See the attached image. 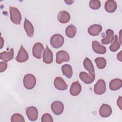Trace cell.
Returning <instances> with one entry per match:
<instances>
[{
    "label": "cell",
    "mask_w": 122,
    "mask_h": 122,
    "mask_svg": "<svg viewBox=\"0 0 122 122\" xmlns=\"http://www.w3.org/2000/svg\"><path fill=\"white\" fill-rule=\"evenodd\" d=\"M10 18L11 21L16 25H20L21 20V15L19 10L14 7H10Z\"/></svg>",
    "instance_id": "cell-1"
},
{
    "label": "cell",
    "mask_w": 122,
    "mask_h": 122,
    "mask_svg": "<svg viewBox=\"0 0 122 122\" xmlns=\"http://www.w3.org/2000/svg\"><path fill=\"white\" fill-rule=\"evenodd\" d=\"M36 83V78L33 74H27L24 76L23 78V85L27 89H32L35 87Z\"/></svg>",
    "instance_id": "cell-2"
},
{
    "label": "cell",
    "mask_w": 122,
    "mask_h": 122,
    "mask_svg": "<svg viewBox=\"0 0 122 122\" xmlns=\"http://www.w3.org/2000/svg\"><path fill=\"white\" fill-rule=\"evenodd\" d=\"M50 43L53 48L55 49L59 48L63 44L64 38L61 34H55L51 37Z\"/></svg>",
    "instance_id": "cell-3"
},
{
    "label": "cell",
    "mask_w": 122,
    "mask_h": 122,
    "mask_svg": "<svg viewBox=\"0 0 122 122\" xmlns=\"http://www.w3.org/2000/svg\"><path fill=\"white\" fill-rule=\"evenodd\" d=\"M44 52V49L43 45L40 42H37L35 43L32 48V54L33 56L38 59H41Z\"/></svg>",
    "instance_id": "cell-4"
},
{
    "label": "cell",
    "mask_w": 122,
    "mask_h": 122,
    "mask_svg": "<svg viewBox=\"0 0 122 122\" xmlns=\"http://www.w3.org/2000/svg\"><path fill=\"white\" fill-rule=\"evenodd\" d=\"M106 90V83L105 81L102 79L99 80L94 87V93L98 95L103 94Z\"/></svg>",
    "instance_id": "cell-5"
},
{
    "label": "cell",
    "mask_w": 122,
    "mask_h": 122,
    "mask_svg": "<svg viewBox=\"0 0 122 122\" xmlns=\"http://www.w3.org/2000/svg\"><path fill=\"white\" fill-rule=\"evenodd\" d=\"M26 114L30 121H35L38 117V111L35 107L30 106L26 109Z\"/></svg>",
    "instance_id": "cell-6"
},
{
    "label": "cell",
    "mask_w": 122,
    "mask_h": 122,
    "mask_svg": "<svg viewBox=\"0 0 122 122\" xmlns=\"http://www.w3.org/2000/svg\"><path fill=\"white\" fill-rule=\"evenodd\" d=\"M51 109L55 114L60 115L64 110L63 104L60 101H54L51 104Z\"/></svg>",
    "instance_id": "cell-7"
},
{
    "label": "cell",
    "mask_w": 122,
    "mask_h": 122,
    "mask_svg": "<svg viewBox=\"0 0 122 122\" xmlns=\"http://www.w3.org/2000/svg\"><path fill=\"white\" fill-rule=\"evenodd\" d=\"M56 62L58 64H61L65 61H68L70 60L69 54L64 51H58L56 53Z\"/></svg>",
    "instance_id": "cell-8"
},
{
    "label": "cell",
    "mask_w": 122,
    "mask_h": 122,
    "mask_svg": "<svg viewBox=\"0 0 122 122\" xmlns=\"http://www.w3.org/2000/svg\"><path fill=\"white\" fill-rule=\"evenodd\" d=\"M29 55L22 45L20 46L18 55L16 57V60L18 62H24L28 60Z\"/></svg>",
    "instance_id": "cell-9"
},
{
    "label": "cell",
    "mask_w": 122,
    "mask_h": 122,
    "mask_svg": "<svg viewBox=\"0 0 122 122\" xmlns=\"http://www.w3.org/2000/svg\"><path fill=\"white\" fill-rule=\"evenodd\" d=\"M112 113V109L110 105L106 104H103L101 105L99 110V113L101 117H108L111 115Z\"/></svg>",
    "instance_id": "cell-10"
},
{
    "label": "cell",
    "mask_w": 122,
    "mask_h": 122,
    "mask_svg": "<svg viewBox=\"0 0 122 122\" xmlns=\"http://www.w3.org/2000/svg\"><path fill=\"white\" fill-rule=\"evenodd\" d=\"M54 85L56 89L60 91H64L67 89V85L64 80L60 77H56L54 81Z\"/></svg>",
    "instance_id": "cell-11"
},
{
    "label": "cell",
    "mask_w": 122,
    "mask_h": 122,
    "mask_svg": "<svg viewBox=\"0 0 122 122\" xmlns=\"http://www.w3.org/2000/svg\"><path fill=\"white\" fill-rule=\"evenodd\" d=\"M92 47L93 51L100 54H103L106 51V49L105 46L102 45L98 41H93L92 42Z\"/></svg>",
    "instance_id": "cell-12"
},
{
    "label": "cell",
    "mask_w": 122,
    "mask_h": 122,
    "mask_svg": "<svg viewBox=\"0 0 122 122\" xmlns=\"http://www.w3.org/2000/svg\"><path fill=\"white\" fill-rule=\"evenodd\" d=\"M80 79L86 84H90L92 83L95 80V75L89 74L87 73L81 71L79 74Z\"/></svg>",
    "instance_id": "cell-13"
},
{
    "label": "cell",
    "mask_w": 122,
    "mask_h": 122,
    "mask_svg": "<svg viewBox=\"0 0 122 122\" xmlns=\"http://www.w3.org/2000/svg\"><path fill=\"white\" fill-rule=\"evenodd\" d=\"M43 61L46 64H50L53 61V54L48 46H46V49L44 50Z\"/></svg>",
    "instance_id": "cell-14"
},
{
    "label": "cell",
    "mask_w": 122,
    "mask_h": 122,
    "mask_svg": "<svg viewBox=\"0 0 122 122\" xmlns=\"http://www.w3.org/2000/svg\"><path fill=\"white\" fill-rule=\"evenodd\" d=\"M81 87L80 83L78 81L73 82L71 86L70 92L72 96H77L81 92Z\"/></svg>",
    "instance_id": "cell-15"
},
{
    "label": "cell",
    "mask_w": 122,
    "mask_h": 122,
    "mask_svg": "<svg viewBox=\"0 0 122 122\" xmlns=\"http://www.w3.org/2000/svg\"><path fill=\"white\" fill-rule=\"evenodd\" d=\"M70 14L65 10L61 11L58 13L57 18L58 20L61 23H66L70 20Z\"/></svg>",
    "instance_id": "cell-16"
},
{
    "label": "cell",
    "mask_w": 122,
    "mask_h": 122,
    "mask_svg": "<svg viewBox=\"0 0 122 122\" xmlns=\"http://www.w3.org/2000/svg\"><path fill=\"white\" fill-rule=\"evenodd\" d=\"M24 28L26 33L29 37H32L34 34V28L31 23L26 18L25 19L24 23Z\"/></svg>",
    "instance_id": "cell-17"
},
{
    "label": "cell",
    "mask_w": 122,
    "mask_h": 122,
    "mask_svg": "<svg viewBox=\"0 0 122 122\" xmlns=\"http://www.w3.org/2000/svg\"><path fill=\"white\" fill-rule=\"evenodd\" d=\"M102 30V27L99 24H93L89 27L88 32L90 35L95 36L98 35Z\"/></svg>",
    "instance_id": "cell-18"
},
{
    "label": "cell",
    "mask_w": 122,
    "mask_h": 122,
    "mask_svg": "<svg viewBox=\"0 0 122 122\" xmlns=\"http://www.w3.org/2000/svg\"><path fill=\"white\" fill-rule=\"evenodd\" d=\"M117 3L113 0H108L106 1L104 5L105 10L109 13L114 12L117 9Z\"/></svg>",
    "instance_id": "cell-19"
},
{
    "label": "cell",
    "mask_w": 122,
    "mask_h": 122,
    "mask_svg": "<svg viewBox=\"0 0 122 122\" xmlns=\"http://www.w3.org/2000/svg\"><path fill=\"white\" fill-rule=\"evenodd\" d=\"M122 86V81L119 78H115L111 81L109 83L110 90L112 91H116L120 89Z\"/></svg>",
    "instance_id": "cell-20"
},
{
    "label": "cell",
    "mask_w": 122,
    "mask_h": 122,
    "mask_svg": "<svg viewBox=\"0 0 122 122\" xmlns=\"http://www.w3.org/2000/svg\"><path fill=\"white\" fill-rule=\"evenodd\" d=\"M106 37L102 40V43L103 44L107 45L112 42L114 39V32L111 29H108L106 31Z\"/></svg>",
    "instance_id": "cell-21"
},
{
    "label": "cell",
    "mask_w": 122,
    "mask_h": 122,
    "mask_svg": "<svg viewBox=\"0 0 122 122\" xmlns=\"http://www.w3.org/2000/svg\"><path fill=\"white\" fill-rule=\"evenodd\" d=\"M14 57V50L13 49H11L9 52L3 51L0 53V59L2 61L7 62L12 59Z\"/></svg>",
    "instance_id": "cell-22"
},
{
    "label": "cell",
    "mask_w": 122,
    "mask_h": 122,
    "mask_svg": "<svg viewBox=\"0 0 122 122\" xmlns=\"http://www.w3.org/2000/svg\"><path fill=\"white\" fill-rule=\"evenodd\" d=\"M83 66L85 69L92 75H95V71L93 64L91 60L88 58L84 59L83 61Z\"/></svg>",
    "instance_id": "cell-23"
},
{
    "label": "cell",
    "mask_w": 122,
    "mask_h": 122,
    "mask_svg": "<svg viewBox=\"0 0 122 122\" xmlns=\"http://www.w3.org/2000/svg\"><path fill=\"white\" fill-rule=\"evenodd\" d=\"M61 71L63 74L68 78H71L73 71L71 66L69 64H64L61 67Z\"/></svg>",
    "instance_id": "cell-24"
},
{
    "label": "cell",
    "mask_w": 122,
    "mask_h": 122,
    "mask_svg": "<svg viewBox=\"0 0 122 122\" xmlns=\"http://www.w3.org/2000/svg\"><path fill=\"white\" fill-rule=\"evenodd\" d=\"M77 32V29L76 27L72 25H70L68 26L65 30V34L66 36L70 38H73Z\"/></svg>",
    "instance_id": "cell-25"
},
{
    "label": "cell",
    "mask_w": 122,
    "mask_h": 122,
    "mask_svg": "<svg viewBox=\"0 0 122 122\" xmlns=\"http://www.w3.org/2000/svg\"><path fill=\"white\" fill-rule=\"evenodd\" d=\"M120 46L121 42L119 40L118 37L115 35L113 39V41L110 46V50L112 52H115L120 48Z\"/></svg>",
    "instance_id": "cell-26"
},
{
    "label": "cell",
    "mask_w": 122,
    "mask_h": 122,
    "mask_svg": "<svg viewBox=\"0 0 122 122\" xmlns=\"http://www.w3.org/2000/svg\"><path fill=\"white\" fill-rule=\"evenodd\" d=\"M97 67L100 69H104L106 65V61L103 57H98L95 59Z\"/></svg>",
    "instance_id": "cell-27"
},
{
    "label": "cell",
    "mask_w": 122,
    "mask_h": 122,
    "mask_svg": "<svg viewBox=\"0 0 122 122\" xmlns=\"http://www.w3.org/2000/svg\"><path fill=\"white\" fill-rule=\"evenodd\" d=\"M11 122H25L23 116L19 113H14L11 117Z\"/></svg>",
    "instance_id": "cell-28"
},
{
    "label": "cell",
    "mask_w": 122,
    "mask_h": 122,
    "mask_svg": "<svg viewBox=\"0 0 122 122\" xmlns=\"http://www.w3.org/2000/svg\"><path fill=\"white\" fill-rule=\"evenodd\" d=\"M89 6L90 8L93 10H98L101 7V2L98 0H90Z\"/></svg>",
    "instance_id": "cell-29"
},
{
    "label": "cell",
    "mask_w": 122,
    "mask_h": 122,
    "mask_svg": "<svg viewBox=\"0 0 122 122\" xmlns=\"http://www.w3.org/2000/svg\"><path fill=\"white\" fill-rule=\"evenodd\" d=\"M41 121L42 122H53V120L52 116L49 113H44L41 117Z\"/></svg>",
    "instance_id": "cell-30"
},
{
    "label": "cell",
    "mask_w": 122,
    "mask_h": 122,
    "mask_svg": "<svg viewBox=\"0 0 122 122\" xmlns=\"http://www.w3.org/2000/svg\"><path fill=\"white\" fill-rule=\"evenodd\" d=\"M7 67V62L5 61H0V72H2L5 71Z\"/></svg>",
    "instance_id": "cell-31"
},
{
    "label": "cell",
    "mask_w": 122,
    "mask_h": 122,
    "mask_svg": "<svg viewBox=\"0 0 122 122\" xmlns=\"http://www.w3.org/2000/svg\"><path fill=\"white\" fill-rule=\"evenodd\" d=\"M122 97L121 96H119V97L118 98V99L117 100V105L118 106V107L120 108V109L121 110H122Z\"/></svg>",
    "instance_id": "cell-32"
},
{
    "label": "cell",
    "mask_w": 122,
    "mask_h": 122,
    "mask_svg": "<svg viewBox=\"0 0 122 122\" xmlns=\"http://www.w3.org/2000/svg\"><path fill=\"white\" fill-rule=\"evenodd\" d=\"M117 59L120 61H122V51H120L117 54Z\"/></svg>",
    "instance_id": "cell-33"
},
{
    "label": "cell",
    "mask_w": 122,
    "mask_h": 122,
    "mask_svg": "<svg viewBox=\"0 0 122 122\" xmlns=\"http://www.w3.org/2000/svg\"><path fill=\"white\" fill-rule=\"evenodd\" d=\"M3 44H4V40L3 39L2 37H0V49H1L3 47Z\"/></svg>",
    "instance_id": "cell-34"
},
{
    "label": "cell",
    "mask_w": 122,
    "mask_h": 122,
    "mask_svg": "<svg viewBox=\"0 0 122 122\" xmlns=\"http://www.w3.org/2000/svg\"><path fill=\"white\" fill-rule=\"evenodd\" d=\"M73 0H64V2L67 4H71L73 2Z\"/></svg>",
    "instance_id": "cell-35"
}]
</instances>
